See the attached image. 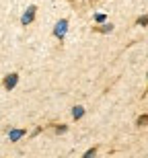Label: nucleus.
Wrapping results in <instances>:
<instances>
[{
    "label": "nucleus",
    "instance_id": "obj_1",
    "mask_svg": "<svg viewBox=\"0 0 148 158\" xmlns=\"http://www.w3.org/2000/svg\"><path fill=\"white\" fill-rule=\"evenodd\" d=\"M66 31H68V23H66L64 19H62V21H58V25H56V29H53V35L62 39V37L66 35Z\"/></svg>",
    "mask_w": 148,
    "mask_h": 158
},
{
    "label": "nucleus",
    "instance_id": "obj_2",
    "mask_svg": "<svg viewBox=\"0 0 148 158\" xmlns=\"http://www.w3.org/2000/svg\"><path fill=\"white\" fill-rule=\"evenodd\" d=\"M33 17H35V6H29V8H27V12L21 17V23H23V25H29L31 21H33Z\"/></svg>",
    "mask_w": 148,
    "mask_h": 158
},
{
    "label": "nucleus",
    "instance_id": "obj_3",
    "mask_svg": "<svg viewBox=\"0 0 148 158\" xmlns=\"http://www.w3.org/2000/svg\"><path fill=\"white\" fill-rule=\"evenodd\" d=\"M23 135H25L23 129H12V131H8V140H11V142H17V140H21Z\"/></svg>",
    "mask_w": 148,
    "mask_h": 158
},
{
    "label": "nucleus",
    "instance_id": "obj_4",
    "mask_svg": "<svg viewBox=\"0 0 148 158\" xmlns=\"http://www.w3.org/2000/svg\"><path fill=\"white\" fill-rule=\"evenodd\" d=\"M17 80H19V76H17V74H11V76H6V80H4V86H6V88H15Z\"/></svg>",
    "mask_w": 148,
    "mask_h": 158
},
{
    "label": "nucleus",
    "instance_id": "obj_5",
    "mask_svg": "<svg viewBox=\"0 0 148 158\" xmlns=\"http://www.w3.org/2000/svg\"><path fill=\"white\" fill-rule=\"evenodd\" d=\"M72 115H74V119H80L84 115V109L82 107H74V109H72Z\"/></svg>",
    "mask_w": 148,
    "mask_h": 158
},
{
    "label": "nucleus",
    "instance_id": "obj_6",
    "mask_svg": "<svg viewBox=\"0 0 148 158\" xmlns=\"http://www.w3.org/2000/svg\"><path fill=\"white\" fill-rule=\"evenodd\" d=\"M95 21H97V23H103V21H105V15L97 12V15H95Z\"/></svg>",
    "mask_w": 148,
    "mask_h": 158
},
{
    "label": "nucleus",
    "instance_id": "obj_7",
    "mask_svg": "<svg viewBox=\"0 0 148 158\" xmlns=\"http://www.w3.org/2000/svg\"><path fill=\"white\" fill-rule=\"evenodd\" d=\"M95 154H97V152H95V148H93V150H89V152L84 154L82 158H95Z\"/></svg>",
    "mask_w": 148,
    "mask_h": 158
},
{
    "label": "nucleus",
    "instance_id": "obj_8",
    "mask_svg": "<svg viewBox=\"0 0 148 158\" xmlns=\"http://www.w3.org/2000/svg\"><path fill=\"white\" fill-rule=\"evenodd\" d=\"M138 23H140V25H148V17H140V19H138Z\"/></svg>",
    "mask_w": 148,
    "mask_h": 158
},
{
    "label": "nucleus",
    "instance_id": "obj_9",
    "mask_svg": "<svg viewBox=\"0 0 148 158\" xmlns=\"http://www.w3.org/2000/svg\"><path fill=\"white\" fill-rule=\"evenodd\" d=\"M111 29H113L111 25H103V27H101V31H111Z\"/></svg>",
    "mask_w": 148,
    "mask_h": 158
}]
</instances>
